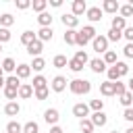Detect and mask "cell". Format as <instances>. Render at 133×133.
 Here are the masks:
<instances>
[{
	"label": "cell",
	"instance_id": "6da1fadb",
	"mask_svg": "<svg viewBox=\"0 0 133 133\" xmlns=\"http://www.w3.org/2000/svg\"><path fill=\"white\" fill-rule=\"evenodd\" d=\"M69 89L75 96H83V94H89L91 91V83L87 79H73V81H69Z\"/></svg>",
	"mask_w": 133,
	"mask_h": 133
},
{
	"label": "cell",
	"instance_id": "7a4b0ae2",
	"mask_svg": "<svg viewBox=\"0 0 133 133\" xmlns=\"http://www.w3.org/2000/svg\"><path fill=\"white\" fill-rule=\"evenodd\" d=\"M91 46H94V50H96L98 54H104V52L108 50V39H106V35H96V37L91 39Z\"/></svg>",
	"mask_w": 133,
	"mask_h": 133
},
{
	"label": "cell",
	"instance_id": "3957f363",
	"mask_svg": "<svg viewBox=\"0 0 133 133\" xmlns=\"http://www.w3.org/2000/svg\"><path fill=\"white\" fill-rule=\"evenodd\" d=\"M66 83H69V81H66L62 75H56V77L52 79V85H50V87H52V91L60 94V91H64V89H66Z\"/></svg>",
	"mask_w": 133,
	"mask_h": 133
},
{
	"label": "cell",
	"instance_id": "277c9868",
	"mask_svg": "<svg viewBox=\"0 0 133 133\" xmlns=\"http://www.w3.org/2000/svg\"><path fill=\"white\" fill-rule=\"evenodd\" d=\"M85 15H87V19L91 21V23H98V21H102V8L100 6H89L87 10H85Z\"/></svg>",
	"mask_w": 133,
	"mask_h": 133
},
{
	"label": "cell",
	"instance_id": "5b68a950",
	"mask_svg": "<svg viewBox=\"0 0 133 133\" xmlns=\"http://www.w3.org/2000/svg\"><path fill=\"white\" fill-rule=\"evenodd\" d=\"M58 118H60V114H58V110H56V108H48V110L44 112V121H46L48 125H52V127L58 123Z\"/></svg>",
	"mask_w": 133,
	"mask_h": 133
},
{
	"label": "cell",
	"instance_id": "8992f818",
	"mask_svg": "<svg viewBox=\"0 0 133 133\" xmlns=\"http://www.w3.org/2000/svg\"><path fill=\"white\" fill-rule=\"evenodd\" d=\"M62 25H64L66 29H75V27L79 25V17H75L73 12H69V15H62Z\"/></svg>",
	"mask_w": 133,
	"mask_h": 133
},
{
	"label": "cell",
	"instance_id": "52a82bcc",
	"mask_svg": "<svg viewBox=\"0 0 133 133\" xmlns=\"http://www.w3.org/2000/svg\"><path fill=\"white\" fill-rule=\"evenodd\" d=\"M42 50H44V44H42L39 39H33V42H31V44L27 46V52H29V54H31L33 58H37V56L42 54Z\"/></svg>",
	"mask_w": 133,
	"mask_h": 133
},
{
	"label": "cell",
	"instance_id": "ba28073f",
	"mask_svg": "<svg viewBox=\"0 0 133 133\" xmlns=\"http://www.w3.org/2000/svg\"><path fill=\"white\" fill-rule=\"evenodd\" d=\"M73 114L83 121V118L89 116V106H87V104H75V106H73Z\"/></svg>",
	"mask_w": 133,
	"mask_h": 133
},
{
	"label": "cell",
	"instance_id": "9c48e42d",
	"mask_svg": "<svg viewBox=\"0 0 133 133\" xmlns=\"http://www.w3.org/2000/svg\"><path fill=\"white\" fill-rule=\"evenodd\" d=\"M89 121H91V125H94V127H104V125L108 123V116H106V114L100 110V112H94Z\"/></svg>",
	"mask_w": 133,
	"mask_h": 133
},
{
	"label": "cell",
	"instance_id": "30bf717a",
	"mask_svg": "<svg viewBox=\"0 0 133 133\" xmlns=\"http://www.w3.org/2000/svg\"><path fill=\"white\" fill-rule=\"evenodd\" d=\"M118 8H121V4H118L116 0H104V2H102V12H110V15H114Z\"/></svg>",
	"mask_w": 133,
	"mask_h": 133
},
{
	"label": "cell",
	"instance_id": "8fae6325",
	"mask_svg": "<svg viewBox=\"0 0 133 133\" xmlns=\"http://www.w3.org/2000/svg\"><path fill=\"white\" fill-rule=\"evenodd\" d=\"M89 69H91L94 73H104L108 66H106V62H104L102 58H91V60H89Z\"/></svg>",
	"mask_w": 133,
	"mask_h": 133
},
{
	"label": "cell",
	"instance_id": "7c38bea8",
	"mask_svg": "<svg viewBox=\"0 0 133 133\" xmlns=\"http://www.w3.org/2000/svg\"><path fill=\"white\" fill-rule=\"evenodd\" d=\"M52 35H54V33H52V27H42V29L35 33V37H37L42 44H44V42H50V39H52Z\"/></svg>",
	"mask_w": 133,
	"mask_h": 133
},
{
	"label": "cell",
	"instance_id": "4fadbf2b",
	"mask_svg": "<svg viewBox=\"0 0 133 133\" xmlns=\"http://www.w3.org/2000/svg\"><path fill=\"white\" fill-rule=\"evenodd\" d=\"M31 96H33L31 83H21V85H19V98H21V100H27V98H31Z\"/></svg>",
	"mask_w": 133,
	"mask_h": 133
},
{
	"label": "cell",
	"instance_id": "5bb4252c",
	"mask_svg": "<svg viewBox=\"0 0 133 133\" xmlns=\"http://www.w3.org/2000/svg\"><path fill=\"white\" fill-rule=\"evenodd\" d=\"M71 8H73V15L79 17V15H83V12L87 10V4H85V0H75Z\"/></svg>",
	"mask_w": 133,
	"mask_h": 133
},
{
	"label": "cell",
	"instance_id": "9a60e30c",
	"mask_svg": "<svg viewBox=\"0 0 133 133\" xmlns=\"http://www.w3.org/2000/svg\"><path fill=\"white\" fill-rule=\"evenodd\" d=\"M79 33L83 35V39H85V42H91V39L98 35V33H96V29H94L91 25H85L83 29H79Z\"/></svg>",
	"mask_w": 133,
	"mask_h": 133
},
{
	"label": "cell",
	"instance_id": "2e32d148",
	"mask_svg": "<svg viewBox=\"0 0 133 133\" xmlns=\"http://www.w3.org/2000/svg\"><path fill=\"white\" fill-rule=\"evenodd\" d=\"M15 71H17V77H19V79H27V77L31 75V66L25 64V62H23V64H17Z\"/></svg>",
	"mask_w": 133,
	"mask_h": 133
},
{
	"label": "cell",
	"instance_id": "e0dca14e",
	"mask_svg": "<svg viewBox=\"0 0 133 133\" xmlns=\"http://www.w3.org/2000/svg\"><path fill=\"white\" fill-rule=\"evenodd\" d=\"M100 94L102 96H114V83L112 81H104V83H100Z\"/></svg>",
	"mask_w": 133,
	"mask_h": 133
},
{
	"label": "cell",
	"instance_id": "ac0fdd59",
	"mask_svg": "<svg viewBox=\"0 0 133 133\" xmlns=\"http://www.w3.org/2000/svg\"><path fill=\"white\" fill-rule=\"evenodd\" d=\"M19 112H21V106H19L17 102H8V104L4 106V114H6V116H17Z\"/></svg>",
	"mask_w": 133,
	"mask_h": 133
},
{
	"label": "cell",
	"instance_id": "d6986e66",
	"mask_svg": "<svg viewBox=\"0 0 133 133\" xmlns=\"http://www.w3.org/2000/svg\"><path fill=\"white\" fill-rule=\"evenodd\" d=\"M37 23H39L42 27H52V15L46 12V10L39 12V15H37Z\"/></svg>",
	"mask_w": 133,
	"mask_h": 133
},
{
	"label": "cell",
	"instance_id": "ffe728a7",
	"mask_svg": "<svg viewBox=\"0 0 133 133\" xmlns=\"http://www.w3.org/2000/svg\"><path fill=\"white\" fill-rule=\"evenodd\" d=\"M0 66H2V71H4V73H15L17 62H15V58H10V56H8V58H4V60H2V64H0Z\"/></svg>",
	"mask_w": 133,
	"mask_h": 133
},
{
	"label": "cell",
	"instance_id": "44dd1931",
	"mask_svg": "<svg viewBox=\"0 0 133 133\" xmlns=\"http://www.w3.org/2000/svg\"><path fill=\"white\" fill-rule=\"evenodd\" d=\"M125 27H127V19H123V17H112V29L123 31Z\"/></svg>",
	"mask_w": 133,
	"mask_h": 133
},
{
	"label": "cell",
	"instance_id": "7402d4cb",
	"mask_svg": "<svg viewBox=\"0 0 133 133\" xmlns=\"http://www.w3.org/2000/svg\"><path fill=\"white\" fill-rule=\"evenodd\" d=\"M102 60L106 62V66H108V64H110V66H112V64H116V52H114V50H106Z\"/></svg>",
	"mask_w": 133,
	"mask_h": 133
},
{
	"label": "cell",
	"instance_id": "603a6c76",
	"mask_svg": "<svg viewBox=\"0 0 133 133\" xmlns=\"http://www.w3.org/2000/svg\"><path fill=\"white\" fill-rule=\"evenodd\" d=\"M31 87H33V89L48 87V81H46V77H44V75H37V77H33V83H31Z\"/></svg>",
	"mask_w": 133,
	"mask_h": 133
},
{
	"label": "cell",
	"instance_id": "cb8c5ba5",
	"mask_svg": "<svg viewBox=\"0 0 133 133\" xmlns=\"http://www.w3.org/2000/svg\"><path fill=\"white\" fill-rule=\"evenodd\" d=\"M118 100H121V104H123L125 108H131V106H133V94H131V91H125L123 96H118Z\"/></svg>",
	"mask_w": 133,
	"mask_h": 133
},
{
	"label": "cell",
	"instance_id": "d4e9b609",
	"mask_svg": "<svg viewBox=\"0 0 133 133\" xmlns=\"http://www.w3.org/2000/svg\"><path fill=\"white\" fill-rule=\"evenodd\" d=\"M33 39H37L33 31H23V35H21V44H23L25 48H27V46H29V44H31Z\"/></svg>",
	"mask_w": 133,
	"mask_h": 133
},
{
	"label": "cell",
	"instance_id": "484cf974",
	"mask_svg": "<svg viewBox=\"0 0 133 133\" xmlns=\"http://www.w3.org/2000/svg\"><path fill=\"white\" fill-rule=\"evenodd\" d=\"M52 64H54L56 69H64V66L69 64V60H66V56H62V54H56V56H54V60H52Z\"/></svg>",
	"mask_w": 133,
	"mask_h": 133
},
{
	"label": "cell",
	"instance_id": "4316f807",
	"mask_svg": "<svg viewBox=\"0 0 133 133\" xmlns=\"http://www.w3.org/2000/svg\"><path fill=\"white\" fill-rule=\"evenodd\" d=\"M106 75H108V79H106V81H112V83L121 79V75H118V71H116V66H114V64L106 69Z\"/></svg>",
	"mask_w": 133,
	"mask_h": 133
},
{
	"label": "cell",
	"instance_id": "83f0119b",
	"mask_svg": "<svg viewBox=\"0 0 133 133\" xmlns=\"http://www.w3.org/2000/svg\"><path fill=\"white\" fill-rule=\"evenodd\" d=\"M12 23H15V17H12V15H8V12L0 15V25H2L4 29H8V27H10Z\"/></svg>",
	"mask_w": 133,
	"mask_h": 133
},
{
	"label": "cell",
	"instance_id": "f1b7e54d",
	"mask_svg": "<svg viewBox=\"0 0 133 133\" xmlns=\"http://www.w3.org/2000/svg\"><path fill=\"white\" fill-rule=\"evenodd\" d=\"M6 133H23V125H19L17 121H10L6 125Z\"/></svg>",
	"mask_w": 133,
	"mask_h": 133
},
{
	"label": "cell",
	"instance_id": "f546056e",
	"mask_svg": "<svg viewBox=\"0 0 133 133\" xmlns=\"http://www.w3.org/2000/svg\"><path fill=\"white\" fill-rule=\"evenodd\" d=\"M23 133H39V127H37V123H35V121H29V123H25V125H23Z\"/></svg>",
	"mask_w": 133,
	"mask_h": 133
},
{
	"label": "cell",
	"instance_id": "4dcf8cb0",
	"mask_svg": "<svg viewBox=\"0 0 133 133\" xmlns=\"http://www.w3.org/2000/svg\"><path fill=\"white\" fill-rule=\"evenodd\" d=\"M33 71H44V66H46V60L42 58V56H37V58H33V62L29 64Z\"/></svg>",
	"mask_w": 133,
	"mask_h": 133
},
{
	"label": "cell",
	"instance_id": "1f68e13d",
	"mask_svg": "<svg viewBox=\"0 0 133 133\" xmlns=\"http://www.w3.org/2000/svg\"><path fill=\"white\" fill-rule=\"evenodd\" d=\"M66 66H69V69H71V71H73V73H81V71H83V66H85V64H81V62H79V60H75V58H71V60H69V64H66Z\"/></svg>",
	"mask_w": 133,
	"mask_h": 133
},
{
	"label": "cell",
	"instance_id": "d6a6232c",
	"mask_svg": "<svg viewBox=\"0 0 133 133\" xmlns=\"http://www.w3.org/2000/svg\"><path fill=\"white\" fill-rule=\"evenodd\" d=\"M4 85H8V87H17V89H19L21 79H19L17 75H10V77H6V79H4Z\"/></svg>",
	"mask_w": 133,
	"mask_h": 133
},
{
	"label": "cell",
	"instance_id": "836d02e7",
	"mask_svg": "<svg viewBox=\"0 0 133 133\" xmlns=\"http://www.w3.org/2000/svg\"><path fill=\"white\" fill-rule=\"evenodd\" d=\"M4 96H6L10 102H15V98L19 96V89H17V87H8V85H4Z\"/></svg>",
	"mask_w": 133,
	"mask_h": 133
},
{
	"label": "cell",
	"instance_id": "e575fe53",
	"mask_svg": "<svg viewBox=\"0 0 133 133\" xmlns=\"http://www.w3.org/2000/svg\"><path fill=\"white\" fill-rule=\"evenodd\" d=\"M79 129H81L83 133H94V125H91L89 118H83V121L79 123Z\"/></svg>",
	"mask_w": 133,
	"mask_h": 133
},
{
	"label": "cell",
	"instance_id": "d590c367",
	"mask_svg": "<svg viewBox=\"0 0 133 133\" xmlns=\"http://www.w3.org/2000/svg\"><path fill=\"white\" fill-rule=\"evenodd\" d=\"M31 6H33V10H35V12H44V10H46V6H48V2H46V0H33V2H31Z\"/></svg>",
	"mask_w": 133,
	"mask_h": 133
},
{
	"label": "cell",
	"instance_id": "8d00e7d4",
	"mask_svg": "<svg viewBox=\"0 0 133 133\" xmlns=\"http://www.w3.org/2000/svg\"><path fill=\"white\" fill-rule=\"evenodd\" d=\"M121 37H123V31H116V29H112V27H110V31H108L106 39H108V42H118Z\"/></svg>",
	"mask_w": 133,
	"mask_h": 133
},
{
	"label": "cell",
	"instance_id": "74e56055",
	"mask_svg": "<svg viewBox=\"0 0 133 133\" xmlns=\"http://www.w3.org/2000/svg\"><path fill=\"white\" fill-rule=\"evenodd\" d=\"M75 35H77V31H75V29H66V33H64V44L75 46Z\"/></svg>",
	"mask_w": 133,
	"mask_h": 133
},
{
	"label": "cell",
	"instance_id": "f35d334b",
	"mask_svg": "<svg viewBox=\"0 0 133 133\" xmlns=\"http://www.w3.org/2000/svg\"><path fill=\"white\" fill-rule=\"evenodd\" d=\"M73 58H75V60H79L81 64H87V62H89V58H87V52H85V50H77Z\"/></svg>",
	"mask_w": 133,
	"mask_h": 133
},
{
	"label": "cell",
	"instance_id": "ab89813d",
	"mask_svg": "<svg viewBox=\"0 0 133 133\" xmlns=\"http://www.w3.org/2000/svg\"><path fill=\"white\" fill-rule=\"evenodd\" d=\"M48 94H50V87H42V89H33V96H35V100H46V98H48Z\"/></svg>",
	"mask_w": 133,
	"mask_h": 133
},
{
	"label": "cell",
	"instance_id": "60d3db41",
	"mask_svg": "<svg viewBox=\"0 0 133 133\" xmlns=\"http://www.w3.org/2000/svg\"><path fill=\"white\" fill-rule=\"evenodd\" d=\"M118 12H121V17H123V19H127V17H131V15H133V6H131V4H123V6L118 8Z\"/></svg>",
	"mask_w": 133,
	"mask_h": 133
},
{
	"label": "cell",
	"instance_id": "b9f144b4",
	"mask_svg": "<svg viewBox=\"0 0 133 133\" xmlns=\"http://www.w3.org/2000/svg\"><path fill=\"white\" fill-rule=\"evenodd\" d=\"M125 91H127V85H125L121 79H118V81H114V96H123Z\"/></svg>",
	"mask_w": 133,
	"mask_h": 133
},
{
	"label": "cell",
	"instance_id": "7bdbcfd3",
	"mask_svg": "<svg viewBox=\"0 0 133 133\" xmlns=\"http://www.w3.org/2000/svg\"><path fill=\"white\" fill-rule=\"evenodd\" d=\"M114 66H116V71H118V75H121V77H125V75L129 73V64H127V62H118V60H116V64H114Z\"/></svg>",
	"mask_w": 133,
	"mask_h": 133
},
{
	"label": "cell",
	"instance_id": "ee69618b",
	"mask_svg": "<svg viewBox=\"0 0 133 133\" xmlns=\"http://www.w3.org/2000/svg\"><path fill=\"white\" fill-rule=\"evenodd\" d=\"M89 108H91L94 112H100V110L104 108V100H100V98H98V100H91V102H89Z\"/></svg>",
	"mask_w": 133,
	"mask_h": 133
},
{
	"label": "cell",
	"instance_id": "f6af8a7d",
	"mask_svg": "<svg viewBox=\"0 0 133 133\" xmlns=\"http://www.w3.org/2000/svg\"><path fill=\"white\" fill-rule=\"evenodd\" d=\"M8 39H10V31L4 29V27H0V44H6Z\"/></svg>",
	"mask_w": 133,
	"mask_h": 133
},
{
	"label": "cell",
	"instance_id": "bcb514c9",
	"mask_svg": "<svg viewBox=\"0 0 133 133\" xmlns=\"http://www.w3.org/2000/svg\"><path fill=\"white\" fill-rule=\"evenodd\" d=\"M123 37H125L129 44H133V27H125V29H123Z\"/></svg>",
	"mask_w": 133,
	"mask_h": 133
},
{
	"label": "cell",
	"instance_id": "7dc6e473",
	"mask_svg": "<svg viewBox=\"0 0 133 133\" xmlns=\"http://www.w3.org/2000/svg\"><path fill=\"white\" fill-rule=\"evenodd\" d=\"M15 4H17V8H19V10H25V8H29V6H31V2H29V0H17Z\"/></svg>",
	"mask_w": 133,
	"mask_h": 133
},
{
	"label": "cell",
	"instance_id": "c3c4849f",
	"mask_svg": "<svg viewBox=\"0 0 133 133\" xmlns=\"http://www.w3.org/2000/svg\"><path fill=\"white\" fill-rule=\"evenodd\" d=\"M123 118H125V121H129V123H133V106H131V108H125Z\"/></svg>",
	"mask_w": 133,
	"mask_h": 133
},
{
	"label": "cell",
	"instance_id": "681fc988",
	"mask_svg": "<svg viewBox=\"0 0 133 133\" xmlns=\"http://www.w3.org/2000/svg\"><path fill=\"white\" fill-rule=\"evenodd\" d=\"M123 54H125L127 58H133V44H127V46L123 48Z\"/></svg>",
	"mask_w": 133,
	"mask_h": 133
},
{
	"label": "cell",
	"instance_id": "f907efd6",
	"mask_svg": "<svg viewBox=\"0 0 133 133\" xmlns=\"http://www.w3.org/2000/svg\"><path fill=\"white\" fill-rule=\"evenodd\" d=\"M50 4H52V6H56V8H58V6H62V0H50Z\"/></svg>",
	"mask_w": 133,
	"mask_h": 133
},
{
	"label": "cell",
	"instance_id": "816d5d0a",
	"mask_svg": "<svg viewBox=\"0 0 133 133\" xmlns=\"http://www.w3.org/2000/svg\"><path fill=\"white\" fill-rule=\"evenodd\" d=\"M50 133H62V129H60V127H58V125H54V127H52V129H50Z\"/></svg>",
	"mask_w": 133,
	"mask_h": 133
},
{
	"label": "cell",
	"instance_id": "f5cc1de1",
	"mask_svg": "<svg viewBox=\"0 0 133 133\" xmlns=\"http://www.w3.org/2000/svg\"><path fill=\"white\" fill-rule=\"evenodd\" d=\"M127 91H131V94H133V79L127 83Z\"/></svg>",
	"mask_w": 133,
	"mask_h": 133
},
{
	"label": "cell",
	"instance_id": "db71d44e",
	"mask_svg": "<svg viewBox=\"0 0 133 133\" xmlns=\"http://www.w3.org/2000/svg\"><path fill=\"white\" fill-rule=\"evenodd\" d=\"M0 89H4V77L0 79Z\"/></svg>",
	"mask_w": 133,
	"mask_h": 133
},
{
	"label": "cell",
	"instance_id": "11a10c76",
	"mask_svg": "<svg viewBox=\"0 0 133 133\" xmlns=\"http://www.w3.org/2000/svg\"><path fill=\"white\" fill-rule=\"evenodd\" d=\"M125 133H133V127H129V129H127V131H125Z\"/></svg>",
	"mask_w": 133,
	"mask_h": 133
},
{
	"label": "cell",
	"instance_id": "9f6ffc18",
	"mask_svg": "<svg viewBox=\"0 0 133 133\" xmlns=\"http://www.w3.org/2000/svg\"><path fill=\"white\" fill-rule=\"evenodd\" d=\"M2 73H4V71H2V66H0V79H2Z\"/></svg>",
	"mask_w": 133,
	"mask_h": 133
},
{
	"label": "cell",
	"instance_id": "6f0895ef",
	"mask_svg": "<svg viewBox=\"0 0 133 133\" xmlns=\"http://www.w3.org/2000/svg\"><path fill=\"white\" fill-rule=\"evenodd\" d=\"M110 133H118V131H110Z\"/></svg>",
	"mask_w": 133,
	"mask_h": 133
},
{
	"label": "cell",
	"instance_id": "680465c9",
	"mask_svg": "<svg viewBox=\"0 0 133 133\" xmlns=\"http://www.w3.org/2000/svg\"><path fill=\"white\" fill-rule=\"evenodd\" d=\"M0 52H2V44H0Z\"/></svg>",
	"mask_w": 133,
	"mask_h": 133
},
{
	"label": "cell",
	"instance_id": "91938a15",
	"mask_svg": "<svg viewBox=\"0 0 133 133\" xmlns=\"http://www.w3.org/2000/svg\"><path fill=\"white\" fill-rule=\"evenodd\" d=\"M4 133H6V131H4Z\"/></svg>",
	"mask_w": 133,
	"mask_h": 133
}]
</instances>
